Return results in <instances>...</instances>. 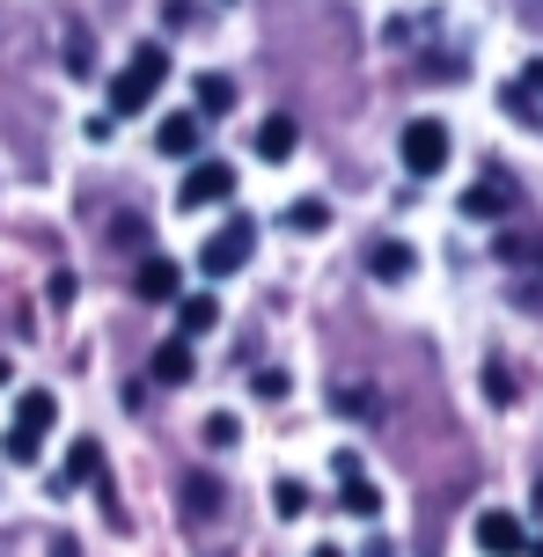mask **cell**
Masks as SVG:
<instances>
[{
	"label": "cell",
	"instance_id": "obj_18",
	"mask_svg": "<svg viewBox=\"0 0 543 557\" xmlns=\"http://www.w3.org/2000/svg\"><path fill=\"white\" fill-rule=\"evenodd\" d=\"M286 227H294V235H323V227H331V206H323V198H294V206H286Z\"/></svg>",
	"mask_w": 543,
	"mask_h": 557
},
{
	"label": "cell",
	"instance_id": "obj_23",
	"mask_svg": "<svg viewBox=\"0 0 543 557\" xmlns=\"http://www.w3.org/2000/svg\"><path fill=\"white\" fill-rule=\"evenodd\" d=\"M199 23V0H162V29H192Z\"/></svg>",
	"mask_w": 543,
	"mask_h": 557
},
{
	"label": "cell",
	"instance_id": "obj_21",
	"mask_svg": "<svg viewBox=\"0 0 543 557\" xmlns=\"http://www.w3.org/2000/svg\"><path fill=\"white\" fill-rule=\"evenodd\" d=\"M235 441H243V418H235V411H213V418H206V447H221V455H229Z\"/></svg>",
	"mask_w": 543,
	"mask_h": 557
},
{
	"label": "cell",
	"instance_id": "obj_29",
	"mask_svg": "<svg viewBox=\"0 0 543 557\" xmlns=\"http://www.w3.org/2000/svg\"><path fill=\"white\" fill-rule=\"evenodd\" d=\"M8 382H15V367H8V352H0V389H8Z\"/></svg>",
	"mask_w": 543,
	"mask_h": 557
},
{
	"label": "cell",
	"instance_id": "obj_30",
	"mask_svg": "<svg viewBox=\"0 0 543 557\" xmlns=\"http://www.w3.org/2000/svg\"><path fill=\"white\" fill-rule=\"evenodd\" d=\"M316 557H345V550H338V543H316Z\"/></svg>",
	"mask_w": 543,
	"mask_h": 557
},
{
	"label": "cell",
	"instance_id": "obj_15",
	"mask_svg": "<svg viewBox=\"0 0 543 557\" xmlns=\"http://www.w3.org/2000/svg\"><path fill=\"white\" fill-rule=\"evenodd\" d=\"M221 323V301L213 294H176V337H206Z\"/></svg>",
	"mask_w": 543,
	"mask_h": 557
},
{
	"label": "cell",
	"instance_id": "obj_12",
	"mask_svg": "<svg viewBox=\"0 0 543 557\" xmlns=\"http://www.w3.org/2000/svg\"><path fill=\"white\" fill-rule=\"evenodd\" d=\"M250 147H258V162H286V154L301 147V117L272 111V117H264V125H258V139H250Z\"/></svg>",
	"mask_w": 543,
	"mask_h": 557
},
{
	"label": "cell",
	"instance_id": "obj_8",
	"mask_svg": "<svg viewBox=\"0 0 543 557\" xmlns=\"http://www.w3.org/2000/svg\"><path fill=\"white\" fill-rule=\"evenodd\" d=\"M96 476H103V441H74L66 447V462H59L52 470V499H66V492H82V484H96Z\"/></svg>",
	"mask_w": 543,
	"mask_h": 557
},
{
	"label": "cell",
	"instance_id": "obj_25",
	"mask_svg": "<svg viewBox=\"0 0 543 557\" xmlns=\"http://www.w3.org/2000/svg\"><path fill=\"white\" fill-rule=\"evenodd\" d=\"M45 294H52V308H74V294H82V278H74V272H52V286H45Z\"/></svg>",
	"mask_w": 543,
	"mask_h": 557
},
{
	"label": "cell",
	"instance_id": "obj_26",
	"mask_svg": "<svg viewBox=\"0 0 543 557\" xmlns=\"http://www.w3.org/2000/svg\"><path fill=\"white\" fill-rule=\"evenodd\" d=\"M338 411L345 418H374V396L368 389H338Z\"/></svg>",
	"mask_w": 543,
	"mask_h": 557
},
{
	"label": "cell",
	"instance_id": "obj_20",
	"mask_svg": "<svg viewBox=\"0 0 543 557\" xmlns=\"http://www.w3.org/2000/svg\"><path fill=\"white\" fill-rule=\"evenodd\" d=\"M59 52H66V74H96V45H88L82 23L66 29V45H59Z\"/></svg>",
	"mask_w": 543,
	"mask_h": 557
},
{
	"label": "cell",
	"instance_id": "obj_16",
	"mask_svg": "<svg viewBox=\"0 0 543 557\" xmlns=\"http://www.w3.org/2000/svg\"><path fill=\"white\" fill-rule=\"evenodd\" d=\"M192 111L199 117H229L235 111V82L229 74H199V82H192Z\"/></svg>",
	"mask_w": 543,
	"mask_h": 557
},
{
	"label": "cell",
	"instance_id": "obj_9",
	"mask_svg": "<svg viewBox=\"0 0 543 557\" xmlns=\"http://www.w3.org/2000/svg\"><path fill=\"white\" fill-rule=\"evenodd\" d=\"M206 139V117L199 111H170L162 125H155V154H170V162H192Z\"/></svg>",
	"mask_w": 543,
	"mask_h": 557
},
{
	"label": "cell",
	"instance_id": "obj_7",
	"mask_svg": "<svg viewBox=\"0 0 543 557\" xmlns=\"http://www.w3.org/2000/svg\"><path fill=\"white\" fill-rule=\"evenodd\" d=\"M470 535H478L485 557H529V529H521V513H507V506H485Z\"/></svg>",
	"mask_w": 543,
	"mask_h": 557
},
{
	"label": "cell",
	"instance_id": "obj_27",
	"mask_svg": "<svg viewBox=\"0 0 543 557\" xmlns=\"http://www.w3.org/2000/svg\"><path fill=\"white\" fill-rule=\"evenodd\" d=\"M360 557H397V543H390V535H368V543H360Z\"/></svg>",
	"mask_w": 543,
	"mask_h": 557
},
{
	"label": "cell",
	"instance_id": "obj_24",
	"mask_svg": "<svg viewBox=\"0 0 543 557\" xmlns=\"http://www.w3.org/2000/svg\"><path fill=\"white\" fill-rule=\"evenodd\" d=\"M485 396H492V404H515V374H507L499 360L485 367Z\"/></svg>",
	"mask_w": 543,
	"mask_h": 557
},
{
	"label": "cell",
	"instance_id": "obj_2",
	"mask_svg": "<svg viewBox=\"0 0 543 557\" xmlns=\"http://www.w3.org/2000/svg\"><path fill=\"white\" fill-rule=\"evenodd\" d=\"M52 425H59V396L52 389H23V396H15V411H8L0 455H8L15 470H29V462L45 455V441H52Z\"/></svg>",
	"mask_w": 543,
	"mask_h": 557
},
{
	"label": "cell",
	"instance_id": "obj_5",
	"mask_svg": "<svg viewBox=\"0 0 543 557\" xmlns=\"http://www.w3.org/2000/svg\"><path fill=\"white\" fill-rule=\"evenodd\" d=\"M397 154H404V169L427 184V176H441V169H448L456 139H448V125H441V117H411V125L397 133Z\"/></svg>",
	"mask_w": 543,
	"mask_h": 557
},
{
	"label": "cell",
	"instance_id": "obj_22",
	"mask_svg": "<svg viewBox=\"0 0 543 557\" xmlns=\"http://www.w3.org/2000/svg\"><path fill=\"white\" fill-rule=\"evenodd\" d=\"M250 389H258L264 404H280V396L294 389V382H286V367H258V374H250Z\"/></svg>",
	"mask_w": 543,
	"mask_h": 557
},
{
	"label": "cell",
	"instance_id": "obj_3",
	"mask_svg": "<svg viewBox=\"0 0 543 557\" xmlns=\"http://www.w3.org/2000/svg\"><path fill=\"white\" fill-rule=\"evenodd\" d=\"M250 257H258V221H250V213H229V221L206 235L199 272H206V278H235L243 264H250Z\"/></svg>",
	"mask_w": 543,
	"mask_h": 557
},
{
	"label": "cell",
	"instance_id": "obj_1",
	"mask_svg": "<svg viewBox=\"0 0 543 557\" xmlns=\"http://www.w3.org/2000/svg\"><path fill=\"white\" fill-rule=\"evenodd\" d=\"M162 82H170V45L162 37H140L133 59H125V74L111 82V117H140L162 96Z\"/></svg>",
	"mask_w": 543,
	"mask_h": 557
},
{
	"label": "cell",
	"instance_id": "obj_6",
	"mask_svg": "<svg viewBox=\"0 0 543 557\" xmlns=\"http://www.w3.org/2000/svg\"><path fill=\"white\" fill-rule=\"evenodd\" d=\"M331 470H338V506L353 513V521H374V513H382V492H374V476L360 470V455L338 447V455H331Z\"/></svg>",
	"mask_w": 543,
	"mask_h": 557
},
{
	"label": "cell",
	"instance_id": "obj_11",
	"mask_svg": "<svg viewBox=\"0 0 543 557\" xmlns=\"http://www.w3.org/2000/svg\"><path fill=\"white\" fill-rule=\"evenodd\" d=\"M133 294H140V301H176V294H184V264H176V257H140Z\"/></svg>",
	"mask_w": 543,
	"mask_h": 557
},
{
	"label": "cell",
	"instance_id": "obj_19",
	"mask_svg": "<svg viewBox=\"0 0 543 557\" xmlns=\"http://www.w3.org/2000/svg\"><path fill=\"white\" fill-rule=\"evenodd\" d=\"M184 513H221V484L213 476H184Z\"/></svg>",
	"mask_w": 543,
	"mask_h": 557
},
{
	"label": "cell",
	"instance_id": "obj_10",
	"mask_svg": "<svg viewBox=\"0 0 543 557\" xmlns=\"http://www.w3.org/2000/svg\"><path fill=\"white\" fill-rule=\"evenodd\" d=\"M411 272H419V250H411L404 235H382L368 250V278H382V286H404Z\"/></svg>",
	"mask_w": 543,
	"mask_h": 557
},
{
	"label": "cell",
	"instance_id": "obj_4",
	"mask_svg": "<svg viewBox=\"0 0 543 557\" xmlns=\"http://www.w3.org/2000/svg\"><path fill=\"white\" fill-rule=\"evenodd\" d=\"M235 198V162L221 154H192L184 184H176V213H206V206H229Z\"/></svg>",
	"mask_w": 543,
	"mask_h": 557
},
{
	"label": "cell",
	"instance_id": "obj_17",
	"mask_svg": "<svg viewBox=\"0 0 543 557\" xmlns=\"http://www.w3.org/2000/svg\"><path fill=\"white\" fill-rule=\"evenodd\" d=\"M272 513H280V521H301V513H309V484H301V476H272Z\"/></svg>",
	"mask_w": 543,
	"mask_h": 557
},
{
	"label": "cell",
	"instance_id": "obj_13",
	"mask_svg": "<svg viewBox=\"0 0 543 557\" xmlns=\"http://www.w3.org/2000/svg\"><path fill=\"white\" fill-rule=\"evenodd\" d=\"M507 206H515V184H507V176H478V184L462 191V213H470V221H499Z\"/></svg>",
	"mask_w": 543,
	"mask_h": 557
},
{
	"label": "cell",
	"instance_id": "obj_14",
	"mask_svg": "<svg viewBox=\"0 0 543 557\" xmlns=\"http://www.w3.org/2000/svg\"><path fill=\"white\" fill-rule=\"evenodd\" d=\"M192 374H199V360H192V337H162V345H155V382H162V389H184Z\"/></svg>",
	"mask_w": 543,
	"mask_h": 557
},
{
	"label": "cell",
	"instance_id": "obj_28",
	"mask_svg": "<svg viewBox=\"0 0 543 557\" xmlns=\"http://www.w3.org/2000/svg\"><path fill=\"white\" fill-rule=\"evenodd\" d=\"M521 88H529V96H543V59H529V66H521Z\"/></svg>",
	"mask_w": 543,
	"mask_h": 557
}]
</instances>
